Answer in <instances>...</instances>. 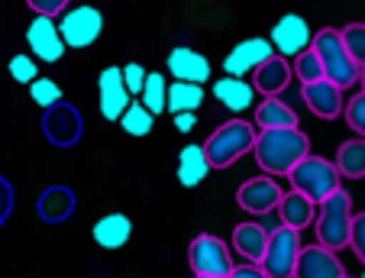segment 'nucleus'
I'll return each instance as SVG.
<instances>
[{
    "mask_svg": "<svg viewBox=\"0 0 365 278\" xmlns=\"http://www.w3.org/2000/svg\"><path fill=\"white\" fill-rule=\"evenodd\" d=\"M255 162L269 175H288L310 153V139L301 126L288 130H259L255 133Z\"/></svg>",
    "mask_w": 365,
    "mask_h": 278,
    "instance_id": "f257e3e1",
    "label": "nucleus"
},
{
    "mask_svg": "<svg viewBox=\"0 0 365 278\" xmlns=\"http://www.w3.org/2000/svg\"><path fill=\"white\" fill-rule=\"evenodd\" d=\"M255 133L259 130L252 123H246V120H227V123H220L204 143V155L210 162V168H230L236 159L252 153Z\"/></svg>",
    "mask_w": 365,
    "mask_h": 278,
    "instance_id": "f03ea898",
    "label": "nucleus"
},
{
    "mask_svg": "<svg viewBox=\"0 0 365 278\" xmlns=\"http://www.w3.org/2000/svg\"><path fill=\"white\" fill-rule=\"evenodd\" d=\"M317 243L327 249L339 252L349 246V230H352V197L349 191H333L327 201L317 204Z\"/></svg>",
    "mask_w": 365,
    "mask_h": 278,
    "instance_id": "7ed1b4c3",
    "label": "nucleus"
},
{
    "mask_svg": "<svg viewBox=\"0 0 365 278\" xmlns=\"http://www.w3.org/2000/svg\"><path fill=\"white\" fill-rule=\"evenodd\" d=\"M288 178H291V191H301V195L310 197L314 204L327 201L333 191L343 188V185H339L336 165H333L330 159H324V155H314V153L304 155V159L288 172Z\"/></svg>",
    "mask_w": 365,
    "mask_h": 278,
    "instance_id": "20e7f679",
    "label": "nucleus"
},
{
    "mask_svg": "<svg viewBox=\"0 0 365 278\" xmlns=\"http://www.w3.org/2000/svg\"><path fill=\"white\" fill-rule=\"evenodd\" d=\"M310 49L317 52L327 81H333L336 88H352V84H359V65L352 62L349 52H346L339 29L327 26V29H320V33H314Z\"/></svg>",
    "mask_w": 365,
    "mask_h": 278,
    "instance_id": "39448f33",
    "label": "nucleus"
},
{
    "mask_svg": "<svg viewBox=\"0 0 365 278\" xmlns=\"http://www.w3.org/2000/svg\"><path fill=\"white\" fill-rule=\"evenodd\" d=\"M297 256H301V233L284 227V223H278L275 230H269L259 269L265 272V278H291L294 275Z\"/></svg>",
    "mask_w": 365,
    "mask_h": 278,
    "instance_id": "423d86ee",
    "label": "nucleus"
},
{
    "mask_svg": "<svg viewBox=\"0 0 365 278\" xmlns=\"http://www.w3.org/2000/svg\"><path fill=\"white\" fill-rule=\"evenodd\" d=\"M103 33V16L97 7L81 4V7H71L68 14H62L58 20V36H62L65 49H88L94 46L97 36Z\"/></svg>",
    "mask_w": 365,
    "mask_h": 278,
    "instance_id": "0eeeda50",
    "label": "nucleus"
},
{
    "mask_svg": "<svg viewBox=\"0 0 365 278\" xmlns=\"http://www.w3.org/2000/svg\"><path fill=\"white\" fill-rule=\"evenodd\" d=\"M187 262H191L194 275H230V269H233L230 246L214 233L194 237L191 249H187Z\"/></svg>",
    "mask_w": 365,
    "mask_h": 278,
    "instance_id": "6e6552de",
    "label": "nucleus"
},
{
    "mask_svg": "<svg viewBox=\"0 0 365 278\" xmlns=\"http://www.w3.org/2000/svg\"><path fill=\"white\" fill-rule=\"evenodd\" d=\"M269 42H272V49H275V56L297 58L304 49H310L314 33H310V26H307V20H304V16L288 14V16H282V20L272 26Z\"/></svg>",
    "mask_w": 365,
    "mask_h": 278,
    "instance_id": "1a4fd4ad",
    "label": "nucleus"
},
{
    "mask_svg": "<svg viewBox=\"0 0 365 278\" xmlns=\"http://www.w3.org/2000/svg\"><path fill=\"white\" fill-rule=\"evenodd\" d=\"M272 56H275L272 42L262 39V36H252V39L236 42L233 49L227 52V58H223V71H227L230 78H246Z\"/></svg>",
    "mask_w": 365,
    "mask_h": 278,
    "instance_id": "9d476101",
    "label": "nucleus"
},
{
    "mask_svg": "<svg viewBox=\"0 0 365 278\" xmlns=\"http://www.w3.org/2000/svg\"><path fill=\"white\" fill-rule=\"evenodd\" d=\"M343 275H346V265L339 259V252L314 243V246H301V256H297L291 278H343Z\"/></svg>",
    "mask_w": 365,
    "mask_h": 278,
    "instance_id": "9b49d317",
    "label": "nucleus"
},
{
    "mask_svg": "<svg viewBox=\"0 0 365 278\" xmlns=\"http://www.w3.org/2000/svg\"><path fill=\"white\" fill-rule=\"evenodd\" d=\"M26 42H29V52H33L36 62L56 65L58 58L65 56V42H62V36H58V23L52 20V16L36 14V20L29 23V29H26Z\"/></svg>",
    "mask_w": 365,
    "mask_h": 278,
    "instance_id": "f8f14e48",
    "label": "nucleus"
},
{
    "mask_svg": "<svg viewBox=\"0 0 365 278\" xmlns=\"http://www.w3.org/2000/svg\"><path fill=\"white\" fill-rule=\"evenodd\" d=\"M42 130H46V136H48L52 146H71V143L81 136L84 123H81V113H78L75 107L65 104V101H58V104L46 107Z\"/></svg>",
    "mask_w": 365,
    "mask_h": 278,
    "instance_id": "ddd939ff",
    "label": "nucleus"
},
{
    "mask_svg": "<svg viewBox=\"0 0 365 278\" xmlns=\"http://www.w3.org/2000/svg\"><path fill=\"white\" fill-rule=\"evenodd\" d=\"M130 101V91L123 88V71L117 65H110V68H103L97 75V107H101L103 120H120V113L126 110Z\"/></svg>",
    "mask_w": 365,
    "mask_h": 278,
    "instance_id": "4468645a",
    "label": "nucleus"
},
{
    "mask_svg": "<svg viewBox=\"0 0 365 278\" xmlns=\"http://www.w3.org/2000/svg\"><path fill=\"white\" fill-rule=\"evenodd\" d=\"M301 98L307 104V110L320 120H336L343 113L346 101H343V88H336L333 81L320 78V81H310L301 88Z\"/></svg>",
    "mask_w": 365,
    "mask_h": 278,
    "instance_id": "2eb2a0df",
    "label": "nucleus"
},
{
    "mask_svg": "<svg viewBox=\"0 0 365 278\" xmlns=\"http://www.w3.org/2000/svg\"><path fill=\"white\" fill-rule=\"evenodd\" d=\"M278 197H282V188H278L272 178H265V175L249 178L246 185L236 191V204H240L246 214H255V217H262V214H269V210H275L278 207Z\"/></svg>",
    "mask_w": 365,
    "mask_h": 278,
    "instance_id": "dca6fc26",
    "label": "nucleus"
},
{
    "mask_svg": "<svg viewBox=\"0 0 365 278\" xmlns=\"http://www.w3.org/2000/svg\"><path fill=\"white\" fill-rule=\"evenodd\" d=\"M168 71L175 81H191V84H207L210 81V62L191 46H175L168 52Z\"/></svg>",
    "mask_w": 365,
    "mask_h": 278,
    "instance_id": "f3484780",
    "label": "nucleus"
},
{
    "mask_svg": "<svg viewBox=\"0 0 365 278\" xmlns=\"http://www.w3.org/2000/svg\"><path fill=\"white\" fill-rule=\"evenodd\" d=\"M291 78H294V71H291L288 58L272 56L252 71V88H255V94H262V98H278L291 84Z\"/></svg>",
    "mask_w": 365,
    "mask_h": 278,
    "instance_id": "a211bd4d",
    "label": "nucleus"
},
{
    "mask_svg": "<svg viewBox=\"0 0 365 278\" xmlns=\"http://www.w3.org/2000/svg\"><path fill=\"white\" fill-rule=\"evenodd\" d=\"M275 210H278V220H282L284 227L297 230V233H301L304 227H310L314 217H317V204L310 201V197H304L301 191H282Z\"/></svg>",
    "mask_w": 365,
    "mask_h": 278,
    "instance_id": "6ab92c4d",
    "label": "nucleus"
},
{
    "mask_svg": "<svg viewBox=\"0 0 365 278\" xmlns=\"http://www.w3.org/2000/svg\"><path fill=\"white\" fill-rule=\"evenodd\" d=\"M210 91H214V98L220 101L230 113H242V110H249V107L255 104V88L246 81V78L223 75V78H217Z\"/></svg>",
    "mask_w": 365,
    "mask_h": 278,
    "instance_id": "aec40b11",
    "label": "nucleus"
},
{
    "mask_svg": "<svg viewBox=\"0 0 365 278\" xmlns=\"http://www.w3.org/2000/svg\"><path fill=\"white\" fill-rule=\"evenodd\" d=\"M91 233H94V243L101 246V249H120V246H126L133 237V220L126 214H107L94 223Z\"/></svg>",
    "mask_w": 365,
    "mask_h": 278,
    "instance_id": "412c9836",
    "label": "nucleus"
},
{
    "mask_svg": "<svg viewBox=\"0 0 365 278\" xmlns=\"http://www.w3.org/2000/svg\"><path fill=\"white\" fill-rule=\"evenodd\" d=\"M265 240H269V230L262 227V223H240V227L233 230V249L240 252L246 262H255L259 265V259H262L265 252Z\"/></svg>",
    "mask_w": 365,
    "mask_h": 278,
    "instance_id": "4be33fe9",
    "label": "nucleus"
},
{
    "mask_svg": "<svg viewBox=\"0 0 365 278\" xmlns=\"http://www.w3.org/2000/svg\"><path fill=\"white\" fill-rule=\"evenodd\" d=\"M297 126V113L282 98H262L255 107V130H288Z\"/></svg>",
    "mask_w": 365,
    "mask_h": 278,
    "instance_id": "5701e85b",
    "label": "nucleus"
},
{
    "mask_svg": "<svg viewBox=\"0 0 365 278\" xmlns=\"http://www.w3.org/2000/svg\"><path fill=\"white\" fill-rule=\"evenodd\" d=\"M333 165H336L339 178H365V139H346L343 146L336 149V159H333Z\"/></svg>",
    "mask_w": 365,
    "mask_h": 278,
    "instance_id": "b1692460",
    "label": "nucleus"
},
{
    "mask_svg": "<svg viewBox=\"0 0 365 278\" xmlns=\"http://www.w3.org/2000/svg\"><path fill=\"white\" fill-rule=\"evenodd\" d=\"M210 172V162L204 155V146H185L178 153V181L185 188H197Z\"/></svg>",
    "mask_w": 365,
    "mask_h": 278,
    "instance_id": "393cba45",
    "label": "nucleus"
},
{
    "mask_svg": "<svg viewBox=\"0 0 365 278\" xmlns=\"http://www.w3.org/2000/svg\"><path fill=\"white\" fill-rule=\"evenodd\" d=\"M200 104H204V84H191V81L168 84L165 110H172V113H194Z\"/></svg>",
    "mask_w": 365,
    "mask_h": 278,
    "instance_id": "a878e982",
    "label": "nucleus"
},
{
    "mask_svg": "<svg viewBox=\"0 0 365 278\" xmlns=\"http://www.w3.org/2000/svg\"><path fill=\"white\" fill-rule=\"evenodd\" d=\"M165 98H168V81L162 71H145V84L139 91V104L152 113V117H159L165 113Z\"/></svg>",
    "mask_w": 365,
    "mask_h": 278,
    "instance_id": "bb28decb",
    "label": "nucleus"
},
{
    "mask_svg": "<svg viewBox=\"0 0 365 278\" xmlns=\"http://www.w3.org/2000/svg\"><path fill=\"white\" fill-rule=\"evenodd\" d=\"M71 207H75V197H71L68 188H48L39 197V214L48 223H62L71 214Z\"/></svg>",
    "mask_w": 365,
    "mask_h": 278,
    "instance_id": "cd10ccee",
    "label": "nucleus"
},
{
    "mask_svg": "<svg viewBox=\"0 0 365 278\" xmlns=\"http://www.w3.org/2000/svg\"><path fill=\"white\" fill-rule=\"evenodd\" d=\"M117 123L123 126V133H130V136H149L152 126H155V117H152V113L145 110L136 98H133L130 104H126V110L120 113Z\"/></svg>",
    "mask_w": 365,
    "mask_h": 278,
    "instance_id": "c85d7f7f",
    "label": "nucleus"
},
{
    "mask_svg": "<svg viewBox=\"0 0 365 278\" xmlns=\"http://www.w3.org/2000/svg\"><path fill=\"white\" fill-rule=\"evenodd\" d=\"M339 36H343V46L349 52V58L359 68H365V23H349V26L339 29Z\"/></svg>",
    "mask_w": 365,
    "mask_h": 278,
    "instance_id": "c756f323",
    "label": "nucleus"
},
{
    "mask_svg": "<svg viewBox=\"0 0 365 278\" xmlns=\"http://www.w3.org/2000/svg\"><path fill=\"white\" fill-rule=\"evenodd\" d=\"M29 98H33V104L36 107H52V104H58L62 101V88H58L52 78H36V81H29Z\"/></svg>",
    "mask_w": 365,
    "mask_h": 278,
    "instance_id": "7c9ffc66",
    "label": "nucleus"
},
{
    "mask_svg": "<svg viewBox=\"0 0 365 278\" xmlns=\"http://www.w3.org/2000/svg\"><path fill=\"white\" fill-rule=\"evenodd\" d=\"M291 71L301 78V84H310V81H320V78H324V65H320V58L314 49H304L301 56L294 58V68Z\"/></svg>",
    "mask_w": 365,
    "mask_h": 278,
    "instance_id": "2f4dec72",
    "label": "nucleus"
},
{
    "mask_svg": "<svg viewBox=\"0 0 365 278\" xmlns=\"http://www.w3.org/2000/svg\"><path fill=\"white\" fill-rule=\"evenodd\" d=\"M343 117H346V123H349V130L365 139V91H359L356 98L346 101Z\"/></svg>",
    "mask_w": 365,
    "mask_h": 278,
    "instance_id": "473e14b6",
    "label": "nucleus"
},
{
    "mask_svg": "<svg viewBox=\"0 0 365 278\" xmlns=\"http://www.w3.org/2000/svg\"><path fill=\"white\" fill-rule=\"evenodd\" d=\"M10 78L14 81H20V84H29V81H36L39 78V62H36L33 56H14L10 58Z\"/></svg>",
    "mask_w": 365,
    "mask_h": 278,
    "instance_id": "72a5a7b5",
    "label": "nucleus"
},
{
    "mask_svg": "<svg viewBox=\"0 0 365 278\" xmlns=\"http://www.w3.org/2000/svg\"><path fill=\"white\" fill-rule=\"evenodd\" d=\"M349 246L356 259L365 265V214H352V230H349Z\"/></svg>",
    "mask_w": 365,
    "mask_h": 278,
    "instance_id": "f704fd0d",
    "label": "nucleus"
},
{
    "mask_svg": "<svg viewBox=\"0 0 365 278\" xmlns=\"http://www.w3.org/2000/svg\"><path fill=\"white\" fill-rule=\"evenodd\" d=\"M123 88L130 91V98H136L139 91H143V84H145V68L139 62H130V65H123Z\"/></svg>",
    "mask_w": 365,
    "mask_h": 278,
    "instance_id": "c9c22d12",
    "label": "nucleus"
},
{
    "mask_svg": "<svg viewBox=\"0 0 365 278\" xmlns=\"http://www.w3.org/2000/svg\"><path fill=\"white\" fill-rule=\"evenodd\" d=\"M29 10H36L39 16H52L56 20V14H62L65 7H68V0H26Z\"/></svg>",
    "mask_w": 365,
    "mask_h": 278,
    "instance_id": "e433bc0d",
    "label": "nucleus"
},
{
    "mask_svg": "<svg viewBox=\"0 0 365 278\" xmlns=\"http://www.w3.org/2000/svg\"><path fill=\"white\" fill-rule=\"evenodd\" d=\"M10 207H14V188L7 178H0V223L10 217Z\"/></svg>",
    "mask_w": 365,
    "mask_h": 278,
    "instance_id": "4c0bfd02",
    "label": "nucleus"
},
{
    "mask_svg": "<svg viewBox=\"0 0 365 278\" xmlns=\"http://www.w3.org/2000/svg\"><path fill=\"white\" fill-rule=\"evenodd\" d=\"M230 278H265V272L255 262H246V265H233V269H230Z\"/></svg>",
    "mask_w": 365,
    "mask_h": 278,
    "instance_id": "58836bf2",
    "label": "nucleus"
},
{
    "mask_svg": "<svg viewBox=\"0 0 365 278\" xmlns=\"http://www.w3.org/2000/svg\"><path fill=\"white\" fill-rule=\"evenodd\" d=\"M175 120V130L178 133H191L194 126H197V113H172Z\"/></svg>",
    "mask_w": 365,
    "mask_h": 278,
    "instance_id": "ea45409f",
    "label": "nucleus"
},
{
    "mask_svg": "<svg viewBox=\"0 0 365 278\" xmlns=\"http://www.w3.org/2000/svg\"><path fill=\"white\" fill-rule=\"evenodd\" d=\"M359 84H362V91H365V68H359Z\"/></svg>",
    "mask_w": 365,
    "mask_h": 278,
    "instance_id": "a19ab883",
    "label": "nucleus"
},
{
    "mask_svg": "<svg viewBox=\"0 0 365 278\" xmlns=\"http://www.w3.org/2000/svg\"><path fill=\"white\" fill-rule=\"evenodd\" d=\"M194 278H230V275H194Z\"/></svg>",
    "mask_w": 365,
    "mask_h": 278,
    "instance_id": "79ce46f5",
    "label": "nucleus"
},
{
    "mask_svg": "<svg viewBox=\"0 0 365 278\" xmlns=\"http://www.w3.org/2000/svg\"><path fill=\"white\" fill-rule=\"evenodd\" d=\"M359 278H365V272H362V275H359Z\"/></svg>",
    "mask_w": 365,
    "mask_h": 278,
    "instance_id": "37998d69",
    "label": "nucleus"
},
{
    "mask_svg": "<svg viewBox=\"0 0 365 278\" xmlns=\"http://www.w3.org/2000/svg\"><path fill=\"white\" fill-rule=\"evenodd\" d=\"M343 278H349V275H343Z\"/></svg>",
    "mask_w": 365,
    "mask_h": 278,
    "instance_id": "c03bdc74",
    "label": "nucleus"
}]
</instances>
